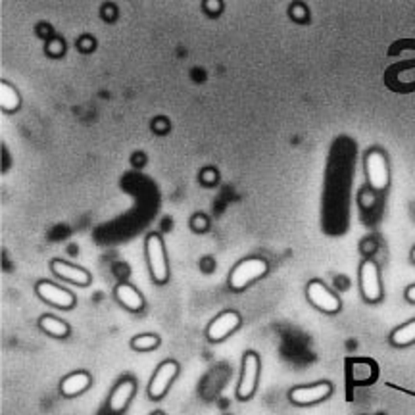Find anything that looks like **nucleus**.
<instances>
[{
    "label": "nucleus",
    "instance_id": "nucleus-1",
    "mask_svg": "<svg viewBox=\"0 0 415 415\" xmlns=\"http://www.w3.org/2000/svg\"><path fill=\"white\" fill-rule=\"evenodd\" d=\"M267 270H270L267 262L264 258H258V256L240 260L229 273V289L240 292L246 287H250L252 283H256L258 279H262L267 273Z\"/></svg>",
    "mask_w": 415,
    "mask_h": 415
},
{
    "label": "nucleus",
    "instance_id": "nucleus-2",
    "mask_svg": "<svg viewBox=\"0 0 415 415\" xmlns=\"http://www.w3.org/2000/svg\"><path fill=\"white\" fill-rule=\"evenodd\" d=\"M146 260H148L152 279L158 285H164L170 279V267H168V258H165L164 240L160 235L150 233L146 237Z\"/></svg>",
    "mask_w": 415,
    "mask_h": 415
},
{
    "label": "nucleus",
    "instance_id": "nucleus-3",
    "mask_svg": "<svg viewBox=\"0 0 415 415\" xmlns=\"http://www.w3.org/2000/svg\"><path fill=\"white\" fill-rule=\"evenodd\" d=\"M365 175L373 190H386L390 185V171L386 156L379 148H373L365 154Z\"/></svg>",
    "mask_w": 415,
    "mask_h": 415
},
{
    "label": "nucleus",
    "instance_id": "nucleus-4",
    "mask_svg": "<svg viewBox=\"0 0 415 415\" xmlns=\"http://www.w3.org/2000/svg\"><path fill=\"white\" fill-rule=\"evenodd\" d=\"M260 377V356L256 352H246L242 356V372H240V381L237 386V398L246 402L254 396L258 389Z\"/></svg>",
    "mask_w": 415,
    "mask_h": 415
},
{
    "label": "nucleus",
    "instance_id": "nucleus-5",
    "mask_svg": "<svg viewBox=\"0 0 415 415\" xmlns=\"http://www.w3.org/2000/svg\"><path fill=\"white\" fill-rule=\"evenodd\" d=\"M306 296H308L309 304L319 309V312H323V314H339L340 308H342L339 296L334 294L327 285L321 283L317 279L309 281L308 287H306Z\"/></svg>",
    "mask_w": 415,
    "mask_h": 415
},
{
    "label": "nucleus",
    "instance_id": "nucleus-6",
    "mask_svg": "<svg viewBox=\"0 0 415 415\" xmlns=\"http://www.w3.org/2000/svg\"><path fill=\"white\" fill-rule=\"evenodd\" d=\"M359 290H362L365 302L375 304L383 298L381 273L373 260H365L364 264L359 265Z\"/></svg>",
    "mask_w": 415,
    "mask_h": 415
},
{
    "label": "nucleus",
    "instance_id": "nucleus-7",
    "mask_svg": "<svg viewBox=\"0 0 415 415\" xmlns=\"http://www.w3.org/2000/svg\"><path fill=\"white\" fill-rule=\"evenodd\" d=\"M333 394V384L329 381H319L314 384H302L294 386L289 392V400L296 406H312V404L323 402Z\"/></svg>",
    "mask_w": 415,
    "mask_h": 415
},
{
    "label": "nucleus",
    "instance_id": "nucleus-8",
    "mask_svg": "<svg viewBox=\"0 0 415 415\" xmlns=\"http://www.w3.org/2000/svg\"><path fill=\"white\" fill-rule=\"evenodd\" d=\"M35 292H37V296L43 302L51 304L54 308L71 309L76 306V296H73V292H69L68 289H63V287L52 283V281H39L35 285Z\"/></svg>",
    "mask_w": 415,
    "mask_h": 415
},
{
    "label": "nucleus",
    "instance_id": "nucleus-9",
    "mask_svg": "<svg viewBox=\"0 0 415 415\" xmlns=\"http://www.w3.org/2000/svg\"><path fill=\"white\" fill-rule=\"evenodd\" d=\"M179 373V364L173 362V359H165L162 364L158 365V369L152 375V381L148 384V396L152 400H162L165 396V392L173 383V379L177 377Z\"/></svg>",
    "mask_w": 415,
    "mask_h": 415
},
{
    "label": "nucleus",
    "instance_id": "nucleus-10",
    "mask_svg": "<svg viewBox=\"0 0 415 415\" xmlns=\"http://www.w3.org/2000/svg\"><path fill=\"white\" fill-rule=\"evenodd\" d=\"M240 315L233 309H229V312H223L215 317L206 329V337L210 342H221V340H225L229 334H233L237 329L240 327Z\"/></svg>",
    "mask_w": 415,
    "mask_h": 415
},
{
    "label": "nucleus",
    "instance_id": "nucleus-11",
    "mask_svg": "<svg viewBox=\"0 0 415 415\" xmlns=\"http://www.w3.org/2000/svg\"><path fill=\"white\" fill-rule=\"evenodd\" d=\"M51 270L62 281H68L71 285H77V287H87V285H91V273L87 270L79 267V265L69 264V262H63V260H52Z\"/></svg>",
    "mask_w": 415,
    "mask_h": 415
},
{
    "label": "nucleus",
    "instance_id": "nucleus-12",
    "mask_svg": "<svg viewBox=\"0 0 415 415\" xmlns=\"http://www.w3.org/2000/svg\"><path fill=\"white\" fill-rule=\"evenodd\" d=\"M135 390H137V384L133 379H123L120 383L116 384L112 390V394L108 398V408L112 414H121L125 411V408L131 402V398L135 396Z\"/></svg>",
    "mask_w": 415,
    "mask_h": 415
},
{
    "label": "nucleus",
    "instance_id": "nucleus-13",
    "mask_svg": "<svg viewBox=\"0 0 415 415\" xmlns=\"http://www.w3.org/2000/svg\"><path fill=\"white\" fill-rule=\"evenodd\" d=\"M93 377L87 372H73L66 375L60 383V394L66 398H76L91 386Z\"/></svg>",
    "mask_w": 415,
    "mask_h": 415
},
{
    "label": "nucleus",
    "instance_id": "nucleus-14",
    "mask_svg": "<svg viewBox=\"0 0 415 415\" xmlns=\"http://www.w3.org/2000/svg\"><path fill=\"white\" fill-rule=\"evenodd\" d=\"M113 294H116V300L123 308L129 309V312L137 314V312H143V308H145V298H143V294L133 285L120 283L116 287V290H113Z\"/></svg>",
    "mask_w": 415,
    "mask_h": 415
},
{
    "label": "nucleus",
    "instance_id": "nucleus-15",
    "mask_svg": "<svg viewBox=\"0 0 415 415\" xmlns=\"http://www.w3.org/2000/svg\"><path fill=\"white\" fill-rule=\"evenodd\" d=\"M348 375L352 379V383L367 384L373 383V379L377 375V369H375V364H373L372 359H354L348 365Z\"/></svg>",
    "mask_w": 415,
    "mask_h": 415
},
{
    "label": "nucleus",
    "instance_id": "nucleus-16",
    "mask_svg": "<svg viewBox=\"0 0 415 415\" xmlns=\"http://www.w3.org/2000/svg\"><path fill=\"white\" fill-rule=\"evenodd\" d=\"M39 327H41V331H44L46 334L54 337V339H66L69 334L68 323L60 319V317H54V315H43V317L39 319Z\"/></svg>",
    "mask_w": 415,
    "mask_h": 415
},
{
    "label": "nucleus",
    "instance_id": "nucleus-17",
    "mask_svg": "<svg viewBox=\"0 0 415 415\" xmlns=\"http://www.w3.org/2000/svg\"><path fill=\"white\" fill-rule=\"evenodd\" d=\"M21 106V96L10 83H0V108L4 112H16Z\"/></svg>",
    "mask_w": 415,
    "mask_h": 415
},
{
    "label": "nucleus",
    "instance_id": "nucleus-18",
    "mask_svg": "<svg viewBox=\"0 0 415 415\" xmlns=\"http://www.w3.org/2000/svg\"><path fill=\"white\" fill-rule=\"evenodd\" d=\"M390 342L392 346H398V348H404V346H409L415 342V319L404 323L400 327H396L392 333H390Z\"/></svg>",
    "mask_w": 415,
    "mask_h": 415
},
{
    "label": "nucleus",
    "instance_id": "nucleus-19",
    "mask_svg": "<svg viewBox=\"0 0 415 415\" xmlns=\"http://www.w3.org/2000/svg\"><path fill=\"white\" fill-rule=\"evenodd\" d=\"M158 346H160V337L152 333L138 334L131 340V348L137 352H150V350H156Z\"/></svg>",
    "mask_w": 415,
    "mask_h": 415
},
{
    "label": "nucleus",
    "instance_id": "nucleus-20",
    "mask_svg": "<svg viewBox=\"0 0 415 415\" xmlns=\"http://www.w3.org/2000/svg\"><path fill=\"white\" fill-rule=\"evenodd\" d=\"M190 227L195 229L196 233H204V231H208V227H210V221H208V217L204 214H196L190 220Z\"/></svg>",
    "mask_w": 415,
    "mask_h": 415
},
{
    "label": "nucleus",
    "instance_id": "nucleus-21",
    "mask_svg": "<svg viewBox=\"0 0 415 415\" xmlns=\"http://www.w3.org/2000/svg\"><path fill=\"white\" fill-rule=\"evenodd\" d=\"M63 51H66V46H63V41H60V39H51V41L46 43V52H48L51 56L54 58L62 56Z\"/></svg>",
    "mask_w": 415,
    "mask_h": 415
},
{
    "label": "nucleus",
    "instance_id": "nucleus-22",
    "mask_svg": "<svg viewBox=\"0 0 415 415\" xmlns=\"http://www.w3.org/2000/svg\"><path fill=\"white\" fill-rule=\"evenodd\" d=\"M204 8H206L208 14H212V16H217L223 10V2L221 0H206L204 2Z\"/></svg>",
    "mask_w": 415,
    "mask_h": 415
},
{
    "label": "nucleus",
    "instance_id": "nucleus-23",
    "mask_svg": "<svg viewBox=\"0 0 415 415\" xmlns=\"http://www.w3.org/2000/svg\"><path fill=\"white\" fill-rule=\"evenodd\" d=\"M290 16L298 21H304V19L308 18V10L302 6V4H294V6L290 8Z\"/></svg>",
    "mask_w": 415,
    "mask_h": 415
},
{
    "label": "nucleus",
    "instance_id": "nucleus-24",
    "mask_svg": "<svg viewBox=\"0 0 415 415\" xmlns=\"http://www.w3.org/2000/svg\"><path fill=\"white\" fill-rule=\"evenodd\" d=\"M375 202H377V198H375V195H373V193H367V190H365V193H362V195H359V204H362L364 208H372Z\"/></svg>",
    "mask_w": 415,
    "mask_h": 415
},
{
    "label": "nucleus",
    "instance_id": "nucleus-25",
    "mask_svg": "<svg viewBox=\"0 0 415 415\" xmlns=\"http://www.w3.org/2000/svg\"><path fill=\"white\" fill-rule=\"evenodd\" d=\"M215 179H217V173H215L214 170H206L204 173H202V181L206 183V185H212Z\"/></svg>",
    "mask_w": 415,
    "mask_h": 415
},
{
    "label": "nucleus",
    "instance_id": "nucleus-26",
    "mask_svg": "<svg viewBox=\"0 0 415 415\" xmlns=\"http://www.w3.org/2000/svg\"><path fill=\"white\" fill-rule=\"evenodd\" d=\"M79 46H81L83 51H88V48H93V46H95V43H93L88 37H83L81 41H79Z\"/></svg>",
    "mask_w": 415,
    "mask_h": 415
},
{
    "label": "nucleus",
    "instance_id": "nucleus-27",
    "mask_svg": "<svg viewBox=\"0 0 415 415\" xmlns=\"http://www.w3.org/2000/svg\"><path fill=\"white\" fill-rule=\"evenodd\" d=\"M406 300L411 304H415V285H411V287H408V289H406Z\"/></svg>",
    "mask_w": 415,
    "mask_h": 415
},
{
    "label": "nucleus",
    "instance_id": "nucleus-28",
    "mask_svg": "<svg viewBox=\"0 0 415 415\" xmlns=\"http://www.w3.org/2000/svg\"><path fill=\"white\" fill-rule=\"evenodd\" d=\"M362 248H364V250H367V248H369V250H373V248H375V245H369V242H364V245H362Z\"/></svg>",
    "mask_w": 415,
    "mask_h": 415
},
{
    "label": "nucleus",
    "instance_id": "nucleus-29",
    "mask_svg": "<svg viewBox=\"0 0 415 415\" xmlns=\"http://www.w3.org/2000/svg\"><path fill=\"white\" fill-rule=\"evenodd\" d=\"M411 262L415 264V246H414V250H411Z\"/></svg>",
    "mask_w": 415,
    "mask_h": 415
},
{
    "label": "nucleus",
    "instance_id": "nucleus-30",
    "mask_svg": "<svg viewBox=\"0 0 415 415\" xmlns=\"http://www.w3.org/2000/svg\"><path fill=\"white\" fill-rule=\"evenodd\" d=\"M152 415H165V414H162V411H154V414Z\"/></svg>",
    "mask_w": 415,
    "mask_h": 415
}]
</instances>
